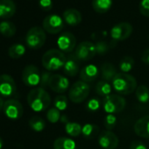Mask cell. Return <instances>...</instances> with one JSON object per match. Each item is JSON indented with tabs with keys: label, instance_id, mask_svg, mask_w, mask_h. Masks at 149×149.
<instances>
[{
	"label": "cell",
	"instance_id": "f1b7e54d",
	"mask_svg": "<svg viewBox=\"0 0 149 149\" xmlns=\"http://www.w3.org/2000/svg\"><path fill=\"white\" fill-rule=\"evenodd\" d=\"M65 130L68 135H70L72 137H77L82 133L83 127L76 122H68L66 124Z\"/></svg>",
	"mask_w": 149,
	"mask_h": 149
},
{
	"label": "cell",
	"instance_id": "7c38bea8",
	"mask_svg": "<svg viewBox=\"0 0 149 149\" xmlns=\"http://www.w3.org/2000/svg\"><path fill=\"white\" fill-rule=\"evenodd\" d=\"M17 87L14 79L9 74L0 76V95L4 97L10 98L16 94Z\"/></svg>",
	"mask_w": 149,
	"mask_h": 149
},
{
	"label": "cell",
	"instance_id": "d4e9b609",
	"mask_svg": "<svg viewBox=\"0 0 149 149\" xmlns=\"http://www.w3.org/2000/svg\"><path fill=\"white\" fill-rule=\"evenodd\" d=\"M9 56L13 59H19L21 58L26 54V47L22 44H13L9 47L8 50Z\"/></svg>",
	"mask_w": 149,
	"mask_h": 149
},
{
	"label": "cell",
	"instance_id": "836d02e7",
	"mask_svg": "<svg viewBox=\"0 0 149 149\" xmlns=\"http://www.w3.org/2000/svg\"><path fill=\"white\" fill-rule=\"evenodd\" d=\"M95 45H96V49H97V54H104L110 49L109 44L106 41H104V40H99Z\"/></svg>",
	"mask_w": 149,
	"mask_h": 149
},
{
	"label": "cell",
	"instance_id": "7a4b0ae2",
	"mask_svg": "<svg viewBox=\"0 0 149 149\" xmlns=\"http://www.w3.org/2000/svg\"><path fill=\"white\" fill-rule=\"evenodd\" d=\"M112 86L116 92L120 95H130L137 89L135 77L126 73H118L112 80Z\"/></svg>",
	"mask_w": 149,
	"mask_h": 149
},
{
	"label": "cell",
	"instance_id": "f546056e",
	"mask_svg": "<svg viewBox=\"0 0 149 149\" xmlns=\"http://www.w3.org/2000/svg\"><path fill=\"white\" fill-rule=\"evenodd\" d=\"M134 67V60L131 56H125L121 59L119 62V68L122 71V73L128 74L129 71H131Z\"/></svg>",
	"mask_w": 149,
	"mask_h": 149
},
{
	"label": "cell",
	"instance_id": "4316f807",
	"mask_svg": "<svg viewBox=\"0 0 149 149\" xmlns=\"http://www.w3.org/2000/svg\"><path fill=\"white\" fill-rule=\"evenodd\" d=\"M99 132V128L95 124H86L83 126L82 133L86 139L95 138Z\"/></svg>",
	"mask_w": 149,
	"mask_h": 149
},
{
	"label": "cell",
	"instance_id": "52a82bcc",
	"mask_svg": "<svg viewBox=\"0 0 149 149\" xmlns=\"http://www.w3.org/2000/svg\"><path fill=\"white\" fill-rule=\"evenodd\" d=\"M43 29L51 34L60 33L64 27V20L57 14L47 15L42 22Z\"/></svg>",
	"mask_w": 149,
	"mask_h": 149
},
{
	"label": "cell",
	"instance_id": "603a6c76",
	"mask_svg": "<svg viewBox=\"0 0 149 149\" xmlns=\"http://www.w3.org/2000/svg\"><path fill=\"white\" fill-rule=\"evenodd\" d=\"M76 143L71 139L61 137L54 140V149H76Z\"/></svg>",
	"mask_w": 149,
	"mask_h": 149
},
{
	"label": "cell",
	"instance_id": "8d00e7d4",
	"mask_svg": "<svg viewBox=\"0 0 149 149\" xmlns=\"http://www.w3.org/2000/svg\"><path fill=\"white\" fill-rule=\"evenodd\" d=\"M139 7L140 13L143 16L149 18V0H141Z\"/></svg>",
	"mask_w": 149,
	"mask_h": 149
},
{
	"label": "cell",
	"instance_id": "b9f144b4",
	"mask_svg": "<svg viewBox=\"0 0 149 149\" xmlns=\"http://www.w3.org/2000/svg\"><path fill=\"white\" fill-rule=\"evenodd\" d=\"M4 104H5V102H4V100H3V98L0 97V112H1V111L3 110V108H4Z\"/></svg>",
	"mask_w": 149,
	"mask_h": 149
},
{
	"label": "cell",
	"instance_id": "3957f363",
	"mask_svg": "<svg viewBox=\"0 0 149 149\" xmlns=\"http://www.w3.org/2000/svg\"><path fill=\"white\" fill-rule=\"evenodd\" d=\"M41 61L43 67L47 71H54L63 68L66 56L64 53L59 49H50L43 54Z\"/></svg>",
	"mask_w": 149,
	"mask_h": 149
},
{
	"label": "cell",
	"instance_id": "83f0119b",
	"mask_svg": "<svg viewBox=\"0 0 149 149\" xmlns=\"http://www.w3.org/2000/svg\"><path fill=\"white\" fill-rule=\"evenodd\" d=\"M136 97L140 103H147L149 101V89L145 85H139L135 91Z\"/></svg>",
	"mask_w": 149,
	"mask_h": 149
},
{
	"label": "cell",
	"instance_id": "ab89813d",
	"mask_svg": "<svg viewBox=\"0 0 149 149\" xmlns=\"http://www.w3.org/2000/svg\"><path fill=\"white\" fill-rule=\"evenodd\" d=\"M129 149H146V146L143 142L139 140H134L131 143Z\"/></svg>",
	"mask_w": 149,
	"mask_h": 149
},
{
	"label": "cell",
	"instance_id": "7bdbcfd3",
	"mask_svg": "<svg viewBox=\"0 0 149 149\" xmlns=\"http://www.w3.org/2000/svg\"><path fill=\"white\" fill-rule=\"evenodd\" d=\"M3 146H4V141H3V139H1V137H0V149H2Z\"/></svg>",
	"mask_w": 149,
	"mask_h": 149
},
{
	"label": "cell",
	"instance_id": "484cf974",
	"mask_svg": "<svg viewBox=\"0 0 149 149\" xmlns=\"http://www.w3.org/2000/svg\"><path fill=\"white\" fill-rule=\"evenodd\" d=\"M111 84L106 82V81H99L97 85H96V92L97 95L101 96V97H107L109 95H111Z\"/></svg>",
	"mask_w": 149,
	"mask_h": 149
},
{
	"label": "cell",
	"instance_id": "d6986e66",
	"mask_svg": "<svg viewBox=\"0 0 149 149\" xmlns=\"http://www.w3.org/2000/svg\"><path fill=\"white\" fill-rule=\"evenodd\" d=\"M15 13L16 5L13 0H0V19H10Z\"/></svg>",
	"mask_w": 149,
	"mask_h": 149
},
{
	"label": "cell",
	"instance_id": "277c9868",
	"mask_svg": "<svg viewBox=\"0 0 149 149\" xmlns=\"http://www.w3.org/2000/svg\"><path fill=\"white\" fill-rule=\"evenodd\" d=\"M47 40L45 30L40 26L32 27L26 35V43L31 49H39L43 47Z\"/></svg>",
	"mask_w": 149,
	"mask_h": 149
},
{
	"label": "cell",
	"instance_id": "9a60e30c",
	"mask_svg": "<svg viewBox=\"0 0 149 149\" xmlns=\"http://www.w3.org/2000/svg\"><path fill=\"white\" fill-rule=\"evenodd\" d=\"M79 59L74 54H69L66 56V61L63 66L64 73L69 77H76L79 72Z\"/></svg>",
	"mask_w": 149,
	"mask_h": 149
},
{
	"label": "cell",
	"instance_id": "cb8c5ba5",
	"mask_svg": "<svg viewBox=\"0 0 149 149\" xmlns=\"http://www.w3.org/2000/svg\"><path fill=\"white\" fill-rule=\"evenodd\" d=\"M0 33L5 37H13L16 33V26L11 21H2L0 23Z\"/></svg>",
	"mask_w": 149,
	"mask_h": 149
},
{
	"label": "cell",
	"instance_id": "60d3db41",
	"mask_svg": "<svg viewBox=\"0 0 149 149\" xmlns=\"http://www.w3.org/2000/svg\"><path fill=\"white\" fill-rule=\"evenodd\" d=\"M141 60H142V61H143L145 64L149 65V48L146 49V50L143 52V54H142V55H141Z\"/></svg>",
	"mask_w": 149,
	"mask_h": 149
},
{
	"label": "cell",
	"instance_id": "44dd1931",
	"mask_svg": "<svg viewBox=\"0 0 149 149\" xmlns=\"http://www.w3.org/2000/svg\"><path fill=\"white\" fill-rule=\"evenodd\" d=\"M100 70H101V74H102L103 80L106 81L108 83L112 82V80L116 77V74H118L117 68H115V66L110 62L103 63L101 68H100Z\"/></svg>",
	"mask_w": 149,
	"mask_h": 149
},
{
	"label": "cell",
	"instance_id": "4dcf8cb0",
	"mask_svg": "<svg viewBox=\"0 0 149 149\" xmlns=\"http://www.w3.org/2000/svg\"><path fill=\"white\" fill-rule=\"evenodd\" d=\"M29 125L33 131L41 132L44 130V128L46 126V123L43 120V118H41L40 117L34 116V117L31 118V119L29 120Z\"/></svg>",
	"mask_w": 149,
	"mask_h": 149
},
{
	"label": "cell",
	"instance_id": "ac0fdd59",
	"mask_svg": "<svg viewBox=\"0 0 149 149\" xmlns=\"http://www.w3.org/2000/svg\"><path fill=\"white\" fill-rule=\"evenodd\" d=\"M134 132L141 138H149V115L139 118L134 124Z\"/></svg>",
	"mask_w": 149,
	"mask_h": 149
},
{
	"label": "cell",
	"instance_id": "8992f818",
	"mask_svg": "<svg viewBox=\"0 0 149 149\" xmlns=\"http://www.w3.org/2000/svg\"><path fill=\"white\" fill-rule=\"evenodd\" d=\"M125 99L115 94H111L105 97L103 100V107L104 110L108 114H114L122 111L125 107Z\"/></svg>",
	"mask_w": 149,
	"mask_h": 149
},
{
	"label": "cell",
	"instance_id": "ffe728a7",
	"mask_svg": "<svg viewBox=\"0 0 149 149\" xmlns=\"http://www.w3.org/2000/svg\"><path fill=\"white\" fill-rule=\"evenodd\" d=\"M63 20L66 24H68L69 26H76L81 23L82 14L77 9L69 8V9H67L63 13Z\"/></svg>",
	"mask_w": 149,
	"mask_h": 149
},
{
	"label": "cell",
	"instance_id": "d6a6232c",
	"mask_svg": "<svg viewBox=\"0 0 149 149\" xmlns=\"http://www.w3.org/2000/svg\"><path fill=\"white\" fill-rule=\"evenodd\" d=\"M47 118L50 123H57L61 118L60 111L58 109H56L55 107L49 109L47 113Z\"/></svg>",
	"mask_w": 149,
	"mask_h": 149
},
{
	"label": "cell",
	"instance_id": "e0dca14e",
	"mask_svg": "<svg viewBox=\"0 0 149 149\" xmlns=\"http://www.w3.org/2000/svg\"><path fill=\"white\" fill-rule=\"evenodd\" d=\"M99 74L98 68L93 64H89L83 68V69L80 71V78L81 81L84 83H91L95 81Z\"/></svg>",
	"mask_w": 149,
	"mask_h": 149
},
{
	"label": "cell",
	"instance_id": "d590c367",
	"mask_svg": "<svg viewBox=\"0 0 149 149\" xmlns=\"http://www.w3.org/2000/svg\"><path fill=\"white\" fill-rule=\"evenodd\" d=\"M51 77H52V74H51V73L49 71H43L41 73L40 83V85L41 88L45 89V88L48 87Z\"/></svg>",
	"mask_w": 149,
	"mask_h": 149
},
{
	"label": "cell",
	"instance_id": "9c48e42d",
	"mask_svg": "<svg viewBox=\"0 0 149 149\" xmlns=\"http://www.w3.org/2000/svg\"><path fill=\"white\" fill-rule=\"evenodd\" d=\"M41 74L39 68L34 65L26 66L22 73L23 83L29 87H34L40 84Z\"/></svg>",
	"mask_w": 149,
	"mask_h": 149
},
{
	"label": "cell",
	"instance_id": "7402d4cb",
	"mask_svg": "<svg viewBox=\"0 0 149 149\" xmlns=\"http://www.w3.org/2000/svg\"><path fill=\"white\" fill-rule=\"evenodd\" d=\"M113 0H92V7L98 13H107L112 6Z\"/></svg>",
	"mask_w": 149,
	"mask_h": 149
},
{
	"label": "cell",
	"instance_id": "e575fe53",
	"mask_svg": "<svg viewBox=\"0 0 149 149\" xmlns=\"http://www.w3.org/2000/svg\"><path fill=\"white\" fill-rule=\"evenodd\" d=\"M117 123V118L113 114H108L105 118H104V126L106 127V129L108 131H111V129H113L116 125Z\"/></svg>",
	"mask_w": 149,
	"mask_h": 149
},
{
	"label": "cell",
	"instance_id": "4fadbf2b",
	"mask_svg": "<svg viewBox=\"0 0 149 149\" xmlns=\"http://www.w3.org/2000/svg\"><path fill=\"white\" fill-rule=\"evenodd\" d=\"M57 45L59 47V50L61 52L72 53L77 46V39L73 33L65 32L59 36L57 40Z\"/></svg>",
	"mask_w": 149,
	"mask_h": 149
},
{
	"label": "cell",
	"instance_id": "6da1fadb",
	"mask_svg": "<svg viewBox=\"0 0 149 149\" xmlns=\"http://www.w3.org/2000/svg\"><path fill=\"white\" fill-rule=\"evenodd\" d=\"M27 103L34 111H43L49 107L51 97L45 89L41 87L35 88L28 93Z\"/></svg>",
	"mask_w": 149,
	"mask_h": 149
},
{
	"label": "cell",
	"instance_id": "74e56055",
	"mask_svg": "<svg viewBox=\"0 0 149 149\" xmlns=\"http://www.w3.org/2000/svg\"><path fill=\"white\" fill-rule=\"evenodd\" d=\"M100 107V102L97 98H92L87 103V108L91 111H96Z\"/></svg>",
	"mask_w": 149,
	"mask_h": 149
},
{
	"label": "cell",
	"instance_id": "5b68a950",
	"mask_svg": "<svg viewBox=\"0 0 149 149\" xmlns=\"http://www.w3.org/2000/svg\"><path fill=\"white\" fill-rule=\"evenodd\" d=\"M91 87L87 83L78 81L74 83L68 91V98L76 104L84 102L89 96Z\"/></svg>",
	"mask_w": 149,
	"mask_h": 149
},
{
	"label": "cell",
	"instance_id": "30bf717a",
	"mask_svg": "<svg viewBox=\"0 0 149 149\" xmlns=\"http://www.w3.org/2000/svg\"><path fill=\"white\" fill-rule=\"evenodd\" d=\"M3 111L7 118L13 120L20 118L23 115V106L16 99H7L4 104Z\"/></svg>",
	"mask_w": 149,
	"mask_h": 149
},
{
	"label": "cell",
	"instance_id": "1f68e13d",
	"mask_svg": "<svg viewBox=\"0 0 149 149\" xmlns=\"http://www.w3.org/2000/svg\"><path fill=\"white\" fill-rule=\"evenodd\" d=\"M54 104L56 109H58L59 111H64L68 106V99L65 96L60 95L55 97Z\"/></svg>",
	"mask_w": 149,
	"mask_h": 149
},
{
	"label": "cell",
	"instance_id": "ba28073f",
	"mask_svg": "<svg viewBox=\"0 0 149 149\" xmlns=\"http://www.w3.org/2000/svg\"><path fill=\"white\" fill-rule=\"evenodd\" d=\"M74 54L80 61H90L97 54L96 45L91 41H83L76 47Z\"/></svg>",
	"mask_w": 149,
	"mask_h": 149
},
{
	"label": "cell",
	"instance_id": "2e32d148",
	"mask_svg": "<svg viewBox=\"0 0 149 149\" xmlns=\"http://www.w3.org/2000/svg\"><path fill=\"white\" fill-rule=\"evenodd\" d=\"M69 86V81L61 74H52L48 87L54 92L64 93Z\"/></svg>",
	"mask_w": 149,
	"mask_h": 149
},
{
	"label": "cell",
	"instance_id": "5bb4252c",
	"mask_svg": "<svg viewBox=\"0 0 149 149\" xmlns=\"http://www.w3.org/2000/svg\"><path fill=\"white\" fill-rule=\"evenodd\" d=\"M98 144L104 149H116L118 146V138L111 131H104L98 136Z\"/></svg>",
	"mask_w": 149,
	"mask_h": 149
},
{
	"label": "cell",
	"instance_id": "8fae6325",
	"mask_svg": "<svg viewBox=\"0 0 149 149\" xmlns=\"http://www.w3.org/2000/svg\"><path fill=\"white\" fill-rule=\"evenodd\" d=\"M132 30L133 27L130 23L121 22L112 26L111 29V36L115 41L125 40L131 36Z\"/></svg>",
	"mask_w": 149,
	"mask_h": 149
},
{
	"label": "cell",
	"instance_id": "f35d334b",
	"mask_svg": "<svg viewBox=\"0 0 149 149\" xmlns=\"http://www.w3.org/2000/svg\"><path fill=\"white\" fill-rule=\"evenodd\" d=\"M39 6L44 11H50L53 8L52 0H39Z\"/></svg>",
	"mask_w": 149,
	"mask_h": 149
}]
</instances>
